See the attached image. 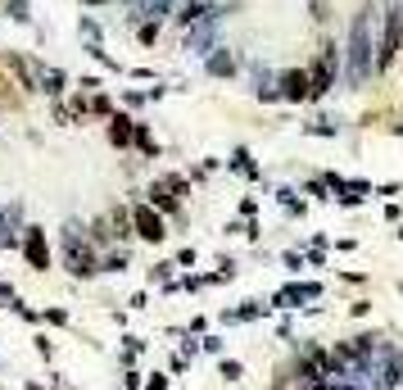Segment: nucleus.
<instances>
[{
    "instance_id": "nucleus-27",
    "label": "nucleus",
    "mask_w": 403,
    "mask_h": 390,
    "mask_svg": "<svg viewBox=\"0 0 403 390\" xmlns=\"http://www.w3.org/2000/svg\"><path fill=\"white\" fill-rule=\"evenodd\" d=\"M308 136H336V132H340V123L336 119H317V123H308Z\"/></svg>"
},
{
    "instance_id": "nucleus-48",
    "label": "nucleus",
    "mask_w": 403,
    "mask_h": 390,
    "mask_svg": "<svg viewBox=\"0 0 403 390\" xmlns=\"http://www.w3.org/2000/svg\"><path fill=\"white\" fill-rule=\"evenodd\" d=\"M390 132H394V136H403V119H399V123H390Z\"/></svg>"
},
{
    "instance_id": "nucleus-16",
    "label": "nucleus",
    "mask_w": 403,
    "mask_h": 390,
    "mask_svg": "<svg viewBox=\"0 0 403 390\" xmlns=\"http://www.w3.org/2000/svg\"><path fill=\"white\" fill-rule=\"evenodd\" d=\"M82 232H87V240H91V245H96V249H109V245H118V240H113V227H109V218H91V223H87V227H82Z\"/></svg>"
},
{
    "instance_id": "nucleus-42",
    "label": "nucleus",
    "mask_w": 403,
    "mask_h": 390,
    "mask_svg": "<svg viewBox=\"0 0 403 390\" xmlns=\"http://www.w3.org/2000/svg\"><path fill=\"white\" fill-rule=\"evenodd\" d=\"M349 314H353V318H367L371 314V300H353V304H349Z\"/></svg>"
},
{
    "instance_id": "nucleus-13",
    "label": "nucleus",
    "mask_w": 403,
    "mask_h": 390,
    "mask_svg": "<svg viewBox=\"0 0 403 390\" xmlns=\"http://www.w3.org/2000/svg\"><path fill=\"white\" fill-rule=\"evenodd\" d=\"M204 68H208V77H236V54H231L227 45H213L208 59H204Z\"/></svg>"
},
{
    "instance_id": "nucleus-38",
    "label": "nucleus",
    "mask_w": 403,
    "mask_h": 390,
    "mask_svg": "<svg viewBox=\"0 0 403 390\" xmlns=\"http://www.w3.org/2000/svg\"><path fill=\"white\" fill-rule=\"evenodd\" d=\"M100 87H105V82H100V77H77V91H87V96H91V91H100Z\"/></svg>"
},
{
    "instance_id": "nucleus-41",
    "label": "nucleus",
    "mask_w": 403,
    "mask_h": 390,
    "mask_svg": "<svg viewBox=\"0 0 403 390\" xmlns=\"http://www.w3.org/2000/svg\"><path fill=\"white\" fill-rule=\"evenodd\" d=\"M14 300H19V295H14V286H10V282H0V309H10Z\"/></svg>"
},
{
    "instance_id": "nucleus-20",
    "label": "nucleus",
    "mask_w": 403,
    "mask_h": 390,
    "mask_svg": "<svg viewBox=\"0 0 403 390\" xmlns=\"http://www.w3.org/2000/svg\"><path fill=\"white\" fill-rule=\"evenodd\" d=\"M272 309H304V295H299V286H281V291L272 295Z\"/></svg>"
},
{
    "instance_id": "nucleus-34",
    "label": "nucleus",
    "mask_w": 403,
    "mask_h": 390,
    "mask_svg": "<svg viewBox=\"0 0 403 390\" xmlns=\"http://www.w3.org/2000/svg\"><path fill=\"white\" fill-rule=\"evenodd\" d=\"M308 195H313V200H331V186H327V177H313V182H308Z\"/></svg>"
},
{
    "instance_id": "nucleus-52",
    "label": "nucleus",
    "mask_w": 403,
    "mask_h": 390,
    "mask_svg": "<svg viewBox=\"0 0 403 390\" xmlns=\"http://www.w3.org/2000/svg\"><path fill=\"white\" fill-rule=\"evenodd\" d=\"M399 295H403V282H399Z\"/></svg>"
},
{
    "instance_id": "nucleus-10",
    "label": "nucleus",
    "mask_w": 403,
    "mask_h": 390,
    "mask_svg": "<svg viewBox=\"0 0 403 390\" xmlns=\"http://www.w3.org/2000/svg\"><path fill=\"white\" fill-rule=\"evenodd\" d=\"M131 127H136V119L122 114V109H113L109 119H105V136H109L113 150H127V145H131Z\"/></svg>"
},
{
    "instance_id": "nucleus-26",
    "label": "nucleus",
    "mask_w": 403,
    "mask_h": 390,
    "mask_svg": "<svg viewBox=\"0 0 403 390\" xmlns=\"http://www.w3.org/2000/svg\"><path fill=\"white\" fill-rule=\"evenodd\" d=\"M136 41H141V45H154V41H159V19H145L141 28H136Z\"/></svg>"
},
{
    "instance_id": "nucleus-5",
    "label": "nucleus",
    "mask_w": 403,
    "mask_h": 390,
    "mask_svg": "<svg viewBox=\"0 0 403 390\" xmlns=\"http://www.w3.org/2000/svg\"><path fill=\"white\" fill-rule=\"evenodd\" d=\"M19 249H23V259H28V268H32V272H50V263H55L50 240H45V227H36V223H28V227H23Z\"/></svg>"
},
{
    "instance_id": "nucleus-28",
    "label": "nucleus",
    "mask_w": 403,
    "mask_h": 390,
    "mask_svg": "<svg viewBox=\"0 0 403 390\" xmlns=\"http://www.w3.org/2000/svg\"><path fill=\"white\" fill-rule=\"evenodd\" d=\"M41 322H50V327H68L73 318H68V309H41Z\"/></svg>"
},
{
    "instance_id": "nucleus-14",
    "label": "nucleus",
    "mask_w": 403,
    "mask_h": 390,
    "mask_svg": "<svg viewBox=\"0 0 403 390\" xmlns=\"http://www.w3.org/2000/svg\"><path fill=\"white\" fill-rule=\"evenodd\" d=\"M131 145H136V150H141L145 159H159V154H164V145H159V136H154V132L145 127V123H136V127H131Z\"/></svg>"
},
{
    "instance_id": "nucleus-29",
    "label": "nucleus",
    "mask_w": 403,
    "mask_h": 390,
    "mask_svg": "<svg viewBox=\"0 0 403 390\" xmlns=\"http://www.w3.org/2000/svg\"><path fill=\"white\" fill-rule=\"evenodd\" d=\"M308 10H313V23H322V28L331 23V0H313Z\"/></svg>"
},
{
    "instance_id": "nucleus-2",
    "label": "nucleus",
    "mask_w": 403,
    "mask_h": 390,
    "mask_svg": "<svg viewBox=\"0 0 403 390\" xmlns=\"http://www.w3.org/2000/svg\"><path fill=\"white\" fill-rule=\"evenodd\" d=\"M340 68H345L340 41H336V37H322V45H317V59L308 64V100H327L331 91H336Z\"/></svg>"
},
{
    "instance_id": "nucleus-43",
    "label": "nucleus",
    "mask_w": 403,
    "mask_h": 390,
    "mask_svg": "<svg viewBox=\"0 0 403 390\" xmlns=\"http://www.w3.org/2000/svg\"><path fill=\"white\" fill-rule=\"evenodd\" d=\"M199 349H208V354H222V336H204V340H199Z\"/></svg>"
},
{
    "instance_id": "nucleus-17",
    "label": "nucleus",
    "mask_w": 403,
    "mask_h": 390,
    "mask_svg": "<svg viewBox=\"0 0 403 390\" xmlns=\"http://www.w3.org/2000/svg\"><path fill=\"white\" fill-rule=\"evenodd\" d=\"M105 218H109V227H113V240H118V245H122V240H131V214H127V205H113V209H109V214H105Z\"/></svg>"
},
{
    "instance_id": "nucleus-30",
    "label": "nucleus",
    "mask_w": 403,
    "mask_h": 390,
    "mask_svg": "<svg viewBox=\"0 0 403 390\" xmlns=\"http://www.w3.org/2000/svg\"><path fill=\"white\" fill-rule=\"evenodd\" d=\"M294 286H299L304 300H322V295H327V286H322V282H294Z\"/></svg>"
},
{
    "instance_id": "nucleus-46",
    "label": "nucleus",
    "mask_w": 403,
    "mask_h": 390,
    "mask_svg": "<svg viewBox=\"0 0 403 390\" xmlns=\"http://www.w3.org/2000/svg\"><path fill=\"white\" fill-rule=\"evenodd\" d=\"M127 304H131V309H150V291H136Z\"/></svg>"
},
{
    "instance_id": "nucleus-15",
    "label": "nucleus",
    "mask_w": 403,
    "mask_h": 390,
    "mask_svg": "<svg viewBox=\"0 0 403 390\" xmlns=\"http://www.w3.org/2000/svg\"><path fill=\"white\" fill-rule=\"evenodd\" d=\"M227 168H231V173H240V177H250V182H259V177H263V168L254 163V154L245 150V145H240V150H231Z\"/></svg>"
},
{
    "instance_id": "nucleus-39",
    "label": "nucleus",
    "mask_w": 403,
    "mask_h": 390,
    "mask_svg": "<svg viewBox=\"0 0 403 390\" xmlns=\"http://www.w3.org/2000/svg\"><path fill=\"white\" fill-rule=\"evenodd\" d=\"M82 37H87V41H100V23L96 19H82Z\"/></svg>"
},
{
    "instance_id": "nucleus-51",
    "label": "nucleus",
    "mask_w": 403,
    "mask_h": 390,
    "mask_svg": "<svg viewBox=\"0 0 403 390\" xmlns=\"http://www.w3.org/2000/svg\"><path fill=\"white\" fill-rule=\"evenodd\" d=\"M394 236H399V240H403V223H399V232H394Z\"/></svg>"
},
{
    "instance_id": "nucleus-37",
    "label": "nucleus",
    "mask_w": 403,
    "mask_h": 390,
    "mask_svg": "<svg viewBox=\"0 0 403 390\" xmlns=\"http://www.w3.org/2000/svg\"><path fill=\"white\" fill-rule=\"evenodd\" d=\"M145 100H150L145 91H122V105H127V109H141Z\"/></svg>"
},
{
    "instance_id": "nucleus-19",
    "label": "nucleus",
    "mask_w": 403,
    "mask_h": 390,
    "mask_svg": "<svg viewBox=\"0 0 403 390\" xmlns=\"http://www.w3.org/2000/svg\"><path fill=\"white\" fill-rule=\"evenodd\" d=\"M50 119H55L59 127H77V123H82V119H77V109L68 105V100H50Z\"/></svg>"
},
{
    "instance_id": "nucleus-21",
    "label": "nucleus",
    "mask_w": 403,
    "mask_h": 390,
    "mask_svg": "<svg viewBox=\"0 0 403 390\" xmlns=\"http://www.w3.org/2000/svg\"><path fill=\"white\" fill-rule=\"evenodd\" d=\"M159 182H164L168 191H173L177 200H182V205H186V200H190V177H186V173H164V177H159Z\"/></svg>"
},
{
    "instance_id": "nucleus-3",
    "label": "nucleus",
    "mask_w": 403,
    "mask_h": 390,
    "mask_svg": "<svg viewBox=\"0 0 403 390\" xmlns=\"http://www.w3.org/2000/svg\"><path fill=\"white\" fill-rule=\"evenodd\" d=\"M64 268H68V277H77V282L100 277V254H96V245L82 236L77 223H68V227H64Z\"/></svg>"
},
{
    "instance_id": "nucleus-32",
    "label": "nucleus",
    "mask_w": 403,
    "mask_h": 390,
    "mask_svg": "<svg viewBox=\"0 0 403 390\" xmlns=\"http://www.w3.org/2000/svg\"><path fill=\"white\" fill-rule=\"evenodd\" d=\"M10 309H14V314L23 318V322H41V309H28V304H23V300H14Z\"/></svg>"
},
{
    "instance_id": "nucleus-36",
    "label": "nucleus",
    "mask_w": 403,
    "mask_h": 390,
    "mask_svg": "<svg viewBox=\"0 0 403 390\" xmlns=\"http://www.w3.org/2000/svg\"><path fill=\"white\" fill-rule=\"evenodd\" d=\"M141 372H136V368H122V390H141Z\"/></svg>"
},
{
    "instance_id": "nucleus-11",
    "label": "nucleus",
    "mask_w": 403,
    "mask_h": 390,
    "mask_svg": "<svg viewBox=\"0 0 403 390\" xmlns=\"http://www.w3.org/2000/svg\"><path fill=\"white\" fill-rule=\"evenodd\" d=\"M19 223H23V200H14L5 214H0V249H19Z\"/></svg>"
},
{
    "instance_id": "nucleus-45",
    "label": "nucleus",
    "mask_w": 403,
    "mask_h": 390,
    "mask_svg": "<svg viewBox=\"0 0 403 390\" xmlns=\"http://www.w3.org/2000/svg\"><path fill=\"white\" fill-rule=\"evenodd\" d=\"M281 259H285V268H290V272L304 268V254H294V249H290V254H281Z\"/></svg>"
},
{
    "instance_id": "nucleus-9",
    "label": "nucleus",
    "mask_w": 403,
    "mask_h": 390,
    "mask_svg": "<svg viewBox=\"0 0 403 390\" xmlns=\"http://www.w3.org/2000/svg\"><path fill=\"white\" fill-rule=\"evenodd\" d=\"M36 91H41L45 100H64V96H68V73H64V68L36 64Z\"/></svg>"
},
{
    "instance_id": "nucleus-25",
    "label": "nucleus",
    "mask_w": 403,
    "mask_h": 390,
    "mask_svg": "<svg viewBox=\"0 0 403 390\" xmlns=\"http://www.w3.org/2000/svg\"><path fill=\"white\" fill-rule=\"evenodd\" d=\"M173 272H177V263H173V259L154 263V268H150V286H168V282H173Z\"/></svg>"
},
{
    "instance_id": "nucleus-6",
    "label": "nucleus",
    "mask_w": 403,
    "mask_h": 390,
    "mask_svg": "<svg viewBox=\"0 0 403 390\" xmlns=\"http://www.w3.org/2000/svg\"><path fill=\"white\" fill-rule=\"evenodd\" d=\"M276 96L281 105H308V68H285L276 77Z\"/></svg>"
},
{
    "instance_id": "nucleus-31",
    "label": "nucleus",
    "mask_w": 403,
    "mask_h": 390,
    "mask_svg": "<svg viewBox=\"0 0 403 390\" xmlns=\"http://www.w3.org/2000/svg\"><path fill=\"white\" fill-rule=\"evenodd\" d=\"M168 381H173L168 372H150V377L141 381V390H168Z\"/></svg>"
},
{
    "instance_id": "nucleus-50",
    "label": "nucleus",
    "mask_w": 403,
    "mask_h": 390,
    "mask_svg": "<svg viewBox=\"0 0 403 390\" xmlns=\"http://www.w3.org/2000/svg\"><path fill=\"white\" fill-rule=\"evenodd\" d=\"M28 390H45V386H36V381H28Z\"/></svg>"
},
{
    "instance_id": "nucleus-18",
    "label": "nucleus",
    "mask_w": 403,
    "mask_h": 390,
    "mask_svg": "<svg viewBox=\"0 0 403 390\" xmlns=\"http://www.w3.org/2000/svg\"><path fill=\"white\" fill-rule=\"evenodd\" d=\"M131 268V259H127V249H105V254H100V272H118V277H122V272H127Z\"/></svg>"
},
{
    "instance_id": "nucleus-8",
    "label": "nucleus",
    "mask_w": 403,
    "mask_h": 390,
    "mask_svg": "<svg viewBox=\"0 0 403 390\" xmlns=\"http://www.w3.org/2000/svg\"><path fill=\"white\" fill-rule=\"evenodd\" d=\"M145 205H150V209H159L164 218H182V214H186V205L177 200L173 191H168L164 182H159V177H154V182L145 186Z\"/></svg>"
},
{
    "instance_id": "nucleus-44",
    "label": "nucleus",
    "mask_w": 403,
    "mask_h": 390,
    "mask_svg": "<svg viewBox=\"0 0 403 390\" xmlns=\"http://www.w3.org/2000/svg\"><path fill=\"white\" fill-rule=\"evenodd\" d=\"M385 223H403V205H394V200H390V205H385Z\"/></svg>"
},
{
    "instance_id": "nucleus-40",
    "label": "nucleus",
    "mask_w": 403,
    "mask_h": 390,
    "mask_svg": "<svg viewBox=\"0 0 403 390\" xmlns=\"http://www.w3.org/2000/svg\"><path fill=\"white\" fill-rule=\"evenodd\" d=\"M259 214V200H254V195H245V200H240V218H254Z\"/></svg>"
},
{
    "instance_id": "nucleus-7",
    "label": "nucleus",
    "mask_w": 403,
    "mask_h": 390,
    "mask_svg": "<svg viewBox=\"0 0 403 390\" xmlns=\"http://www.w3.org/2000/svg\"><path fill=\"white\" fill-rule=\"evenodd\" d=\"M272 390H308V368H304V358L290 354L285 363H276V372H272Z\"/></svg>"
},
{
    "instance_id": "nucleus-24",
    "label": "nucleus",
    "mask_w": 403,
    "mask_h": 390,
    "mask_svg": "<svg viewBox=\"0 0 403 390\" xmlns=\"http://www.w3.org/2000/svg\"><path fill=\"white\" fill-rule=\"evenodd\" d=\"M0 10L10 14L14 23H32V5H28V0H5V5H0Z\"/></svg>"
},
{
    "instance_id": "nucleus-33",
    "label": "nucleus",
    "mask_w": 403,
    "mask_h": 390,
    "mask_svg": "<svg viewBox=\"0 0 403 390\" xmlns=\"http://www.w3.org/2000/svg\"><path fill=\"white\" fill-rule=\"evenodd\" d=\"M173 263H177V268H195V263H199V249H195V245H186Z\"/></svg>"
},
{
    "instance_id": "nucleus-47",
    "label": "nucleus",
    "mask_w": 403,
    "mask_h": 390,
    "mask_svg": "<svg viewBox=\"0 0 403 390\" xmlns=\"http://www.w3.org/2000/svg\"><path fill=\"white\" fill-rule=\"evenodd\" d=\"M403 191V186L399 182H385V186H371V195H399Z\"/></svg>"
},
{
    "instance_id": "nucleus-4",
    "label": "nucleus",
    "mask_w": 403,
    "mask_h": 390,
    "mask_svg": "<svg viewBox=\"0 0 403 390\" xmlns=\"http://www.w3.org/2000/svg\"><path fill=\"white\" fill-rule=\"evenodd\" d=\"M127 214H131V236H141L145 245H164L168 240V218L159 214V209H150L145 200H136Z\"/></svg>"
},
{
    "instance_id": "nucleus-22",
    "label": "nucleus",
    "mask_w": 403,
    "mask_h": 390,
    "mask_svg": "<svg viewBox=\"0 0 403 390\" xmlns=\"http://www.w3.org/2000/svg\"><path fill=\"white\" fill-rule=\"evenodd\" d=\"M87 114H91V119H109V114H113V100L105 96V91H91V96H87Z\"/></svg>"
},
{
    "instance_id": "nucleus-35",
    "label": "nucleus",
    "mask_w": 403,
    "mask_h": 390,
    "mask_svg": "<svg viewBox=\"0 0 403 390\" xmlns=\"http://www.w3.org/2000/svg\"><path fill=\"white\" fill-rule=\"evenodd\" d=\"M32 345H36V354H41L45 363H50V358H55V340H50V336H36Z\"/></svg>"
},
{
    "instance_id": "nucleus-49",
    "label": "nucleus",
    "mask_w": 403,
    "mask_h": 390,
    "mask_svg": "<svg viewBox=\"0 0 403 390\" xmlns=\"http://www.w3.org/2000/svg\"><path fill=\"white\" fill-rule=\"evenodd\" d=\"M82 5H109V0H82Z\"/></svg>"
},
{
    "instance_id": "nucleus-12",
    "label": "nucleus",
    "mask_w": 403,
    "mask_h": 390,
    "mask_svg": "<svg viewBox=\"0 0 403 390\" xmlns=\"http://www.w3.org/2000/svg\"><path fill=\"white\" fill-rule=\"evenodd\" d=\"M254 318H272V304H259V300H245L240 309H222V322H254Z\"/></svg>"
},
{
    "instance_id": "nucleus-1",
    "label": "nucleus",
    "mask_w": 403,
    "mask_h": 390,
    "mask_svg": "<svg viewBox=\"0 0 403 390\" xmlns=\"http://www.w3.org/2000/svg\"><path fill=\"white\" fill-rule=\"evenodd\" d=\"M376 14H381V5L376 0H362V10L353 14V23H349V87H362L371 77V50H376Z\"/></svg>"
},
{
    "instance_id": "nucleus-23",
    "label": "nucleus",
    "mask_w": 403,
    "mask_h": 390,
    "mask_svg": "<svg viewBox=\"0 0 403 390\" xmlns=\"http://www.w3.org/2000/svg\"><path fill=\"white\" fill-rule=\"evenodd\" d=\"M218 372H222V381H231V386H240V381H245V363H240V358H222Z\"/></svg>"
}]
</instances>
